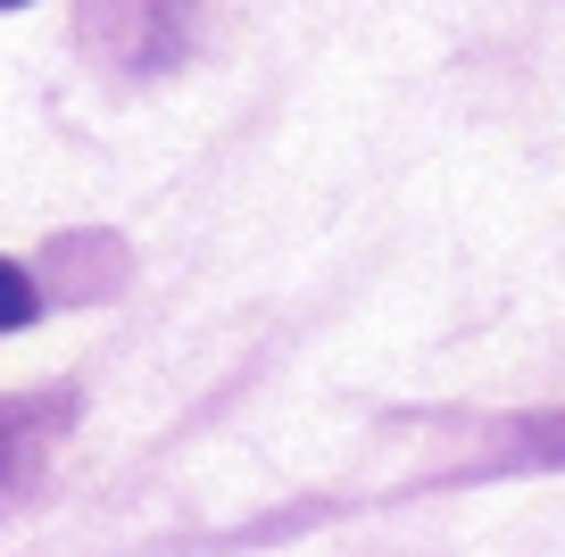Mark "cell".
I'll return each mask as SVG.
<instances>
[{"mask_svg": "<svg viewBox=\"0 0 565 557\" xmlns=\"http://www.w3.org/2000/svg\"><path fill=\"white\" fill-rule=\"evenodd\" d=\"M34 316H42V292L25 283V266H9V259H0V333L34 325Z\"/></svg>", "mask_w": 565, "mask_h": 557, "instance_id": "6da1fadb", "label": "cell"}, {"mask_svg": "<svg viewBox=\"0 0 565 557\" xmlns=\"http://www.w3.org/2000/svg\"><path fill=\"white\" fill-rule=\"evenodd\" d=\"M0 466H9V417H0Z\"/></svg>", "mask_w": 565, "mask_h": 557, "instance_id": "7a4b0ae2", "label": "cell"}, {"mask_svg": "<svg viewBox=\"0 0 565 557\" xmlns=\"http://www.w3.org/2000/svg\"><path fill=\"white\" fill-rule=\"evenodd\" d=\"M0 9H25V0H0Z\"/></svg>", "mask_w": 565, "mask_h": 557, "instance_id": "3957f363", "label": "cell"}]
</instances>
